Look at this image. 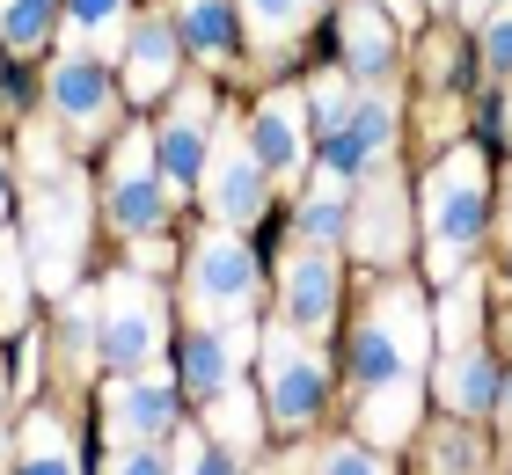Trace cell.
Returning a JSON list of instances; mask_svg holds the SVG:
<instances>
[{
    "label": "cell",
    "mask_w": 512,
    "mask_h": 475,
    "mask_svg": "<svg viewBox=\"0 0 512 475\" xmlns=\"http://www.w3.org/2000/svg\"><path fill=\"white\" fill-rule=\"evenodd\" d=\"M425 344L432 315L417 285H381L374 307L352 329V380H359V432L374 446L410 439L417 424V388H425Z\"/></svg>",
    "instance_id": "6da1fadb"
},
{
    "label": "cell",
    "mask_w": 512,
    "mask_h": 475,
    "mask_svg": "<svg viewBox=\"0 0 512 475\" xmlns=\"http://www.w3.org/2000/svg\"><path fill=\"white\" fill-rule=\"evenodd\" d=\"M483 220H491V176H483V154L454 147L425 176V264H432V278H461V264H469L476 242H483Z\"/></svg>",
    "instance_id": "7a4b0ae2"
},
{
    "label": "cell",
    "mask_w": 512,
    "mask_h": 475,
    "mask_svg": "<svg viewBox=\"0 0 512 475\" xmlns=\"http://www.w3.org/2000/svg\"><path fill=\"white\" fill-rule=\"evenodd\" d=\"M81 242H88V190H81V169L37 176L30 205H22V249H30V264H37V278L52 285V293L74 285Z\"/></svg>",
    "instance_id": "3957f363"
},
{
    "label": "cell",
    "mask_w": 512,
    "mask_h": 475,
    "mask_svg": "<svg viewBox=\"0 0 512 475\" xmlns=\"http://www.w3.org/2000/svg\"><path fill=\"white\" fill-rule=\"evenodd\" d=\"M256 293H264V271H256V256L235 227H213L198 234V249L183 256V300H191V315L205 329L220 322H249L256 315Z\"/></svg>",
    "instance_id": "277c9868"
},
{
    "label": "cell",
    "mask_w": 512,
    "mask_h": 475,
    "mask_svg": "<svg viewBox=\"0 0 512 475\" xmlns=\"http://www.w3.org/2000/svg\"><path fill=\"white\" fill-rule=\"evenodd\" d=\"M96 307H103V359L118 373H147L169 351V307L139 271H118L96 293Z\"/></svg>",
    "instance_id": "5b68a950"
},
{
    "label": "cell",
    "mask_w": 512,
    "mask_h": 475,
    "mask_svg": "<svg viewBox=\"0 0 512 475\" xmlns=\"http://www.w3.org/2000/svg\"><path fill=\"white\" fill-rule=\"evenodd\" d=\"M264 410L300 432L322 410V351L300 329H264Z\"/></svg>",
    "instance_id": "8992f818"
},
{
    "label": "cell",
    "mask_w": 512,
    "mask_h": 475,
    "mask_svg": "<svg viewBox=\"0 0 512 475\" xmlns=\"http://www.w3.org/2000/svg\"><path fill=\"white\" fill-rule=\"evenodd\" d=\"M103 183H110V220H118V234H161L176 190L161 183V161H154V139L147 132H125L118 139Z\"/></svg>",
    "instance_id": "52a82bcc"
},
{
    "label": "cell",
    "mask_w": 512,
    "mask_h": 475,
    "mask_svg": "<svg viewBox=\"0 0 512 475\" xmlns=\"http://www.w3.org/2000/svg\"><path fill=\"white\" fill-rule=\"evenodd\" d=\"M322 147V176H337L344 190H359L374 169H388V154H395V103L374 88V95H359L352 117L330 132V139H315Z\"/></svg>",
    "instance_id": "ba28073f"
},
{
    "label": "cell",
    "mask_w": 512,
    "mask_h": 475,
    "mask_svg": "<svg viewBox=\"0 0 512 475\" xmlns=\"http://www.w3.org/2000/svg\"><path fill=\"white\" fill-rule=\"evenodd\" d=\"M154 161H161V183L176 198H198L205 161H213V95L205 88H176V103L154 132Z\"/></svg>",
    "instance_id": "9c48e42d"
},
{
    "label": "cell",
    "mask_w": 512,
    "mask_h": 475,
    "mask_svg": "<svg viewBox=\"0 0 512 475\" xmlns=\"http://www.w3.org/2000/svg\"><path fill=\"white\" fill-rule=\"evenodd\" d=\"M198 190H205V205H213L220 227H256V220H264L271 169L256 161L249 132H220V147H213V161H205V183Z\"/></svg>",
    "instance_id": "30bf717a"
},
{
    "label": "cell",
    "mask_w": 512,
    "mask_h": 475,
    "mask_svg": "<svg viewBox=\"0 0 512 475\" xmlns=\"http://www.w3.org/2000/svg\"><path fill=\"white\" fill-rule=\"evenodd\" d=\"M44 95H52V117L81 139V147H88V139H103V125H110V74H103V59L66 52L52 66V81H44Z\"/></svg>",
    "instance_id": "8fae6325"
},
{
    "label": "cell",
    "mask_w": 512,
    "mask_h": 475,
    "mask_svg": "<svg viewBox=\"0 0 512 475\" xmlns=\"http://www.w3.org/2000/svg\"><path fill=\"white\" fill-rule=\"evenodd\" d=\"M103 417H110V439L118 446H147V439H161L176 424V388L154 366L147 373H118L110 395H103Z\"/></svg>",
    "instance_id": "7c38bea8"
},
{
    "label": "cell",
    "mask_w": 512,
    "mask_h": 475,
    "mask_svg": "<svg viewBox=\"0 0 512 475\" xmlns=\"http://www.w3.org/2000/svg\"><path fill=\"white\" fill-rule=\"evenodd\" d=\"M242 132H249V147H256V161H264L271 176H300L308 169V103H300L293 88L264 95Z\"/></svg>",
    "instance_id": "4fadbf2b"
},
{
    "label": "cell",
    "mask_w": 512,
    "mask_h": 475,
    "mask_svg": "<svg viewBox=\"0 0 512 475\" xmlns=\"http://www.w3.org/2000/svg\"><path fill=\"white\" fill-rule=\"evenodd\" d=\"M352 249L366 256V264H395L403 256V183H395L388 169H374L359 183V205H352Z\"/></svg>",
    "instance_id": "5bb4252c"
},
{
    "label": "cell",
    "mask_w": 512,
    "mask_h": 475,
    "mask_svg": "<svg viewBox=\"0 0 512 475\" xmlns=\"http://www.w3.org/2000/svg\"><path fill=\"white\" fill-rule=\"evenodd\" d=\"M242 351H256V322H227V329H191V344H183V388L191 395H227L235 388V366H242Z\"/></svg>",
    "instance_id": "9a60e30c"
},
{
    "label": "cell",
    "mask_w": 512,
    "mask_h": 475,
    "mask_svg": "<svg viewBox=\"0 0 512 475\" xmlns=\"http://www.w3.org/2000/svg\"><path fill=\"white\" fill-rule=\"evenodd\" d=\"M498 366H491V351L483 344H454L447 359L432 366V388H439V402H447L454 417H491L498 410Z\"/></svg>",
    "instance_id": "2e32d148"
},
{
    "label": "cell",
    "mask_w": 512,
    "mask_h": 475,
    "mask_svg": "<svg viewBox=\"0 0 512 475\" xmlns=\"http://www.w3.org/2000/svg\"><path fill=\"white\" fill-rule=\"evenodd\" d=\"M337 37H344V74L352 81H381L395 66V22L374 8V0H344Z\"/></svg>",
    "instance_id": "e0dca14e"
},
{
    "label": "cell",
    "mask_w": 512,
    "mask_h": 475,
    "mask_svg": "<svg viewBox=\"0 0 512 475\" xmlns=\"http://www.w3.org/2000/svg\"><path fill=\"white\" fill-rule=\"evenodd\" d=\"M176 44H183L176 22H161V15H147L125 37V88H132V103H154V95L176 81Z\"/></svg>",
    "instance_id": "ac0fdd59"
},
{
    "label": "cell",
    "mask_w": 512,
    "mask_h": 475,
    "mask_svg": "<svg viewBox=\"0 0 512 475\" xmlns=\"http://www.w3.org/2000/svg\"><path fill=\"white\" fill-rule=\"evenodd\" d=\"M286 307H293V322H308V329L330 322V307H337V264L322 256V242L286 256Z\"/></svg>",
    "instance_id": "d6986e66"
},
{
    "label": "cell",
    "mask_w": 512,
    "mask_h": 475,
    "mask_svg": "<svg viewBox=\"0 0 512 475\" xmlns=\"http://www.w3.org/2000/svg\"><path fill=\"white\" fill-rule=\"evenodd\" d=\"M176 37L198 59H227L235 52V0H176Z\"/></svg>",
    "instance_id": "ffe728a7"
},
{
    "label": "cell",
    "mask_w": 512,
    "mask_h": 475,
    "mask_svg": "<svg viewBox=\"0 0 512 475\" xmlns=\"http://www.w3.org/2000/svg\"><path fill=\"white\" fill-rule=\"evenodd\" d=\"M59 15H66V30H74V52H88V59L118 52V37H125V0H59Z\"/></svg>",
    "instance_id": "44dd1931"
},
{
    "label": "cell",
    "mask_w": 512,
    "mask_h": 475,
    "mask_svg": "<svg viewBox=\"0 0 512 475\" xmlns=\"http://www.w3.org/2000/svg\"><path fill=\"white\" fill-rule=\"evenodd\" d=\"M315 8L322 0H242V22H249V37L264 44V52H278V44H293L315 22Z\"/></svg>",
    "instance_id": "7402d4cb"
},
{
    "label": "cell",
    "mask_w": 512,
    "mask_h": 475,
    "mask_svg": "<svg viewBox=\"0 0 512 475\" xmlns=\"http://www.w3.org/2000/svg\"><path fill=\"white\" fill-rule=\"evenodd\" d=\"M15 475H81L74 446H66V432H59L52 417H30V424H22V461H15Z\"/></svg>",
    "instance_id": "603a6c76"
},
{
    "label": "cell",
    "mask_w": 512,
    "mask_h": 475,
    "mask_svg": "<svg viewBox=\"0 0 512 475\" xmlns=\"http://www.w3.org/2000/svg\"><path fill=\"white\" fill-rule=\"evenodd\" d=\"M344 227H352V205H344V183L315 169V190L300 198V234H308V242H337Z\"/></svg>",
    "instance_id": "cb8c5ba5"
},
{
    "label": "cell",
    "mask_w": 512,
    "mask_h": 475,
    "mask_svg": "<svg viewBox=\"0 0 512 475\" xmlns=\"http://www.w3.org/2000/svg\"><path fill=\"white\" fill-rule=\"evenodd\" d=\"M300 103H308V132H315V139H330L344 117H352L359 95H352V74L337 66V74H315L308 88H300Z\"/></svg>",
    "instance_id": "d4e9b609"
},
{
    "label": "cell",
    "mask_w": 512,
    "mask_h": 475,
    "mask_svg": "<svg viewBox=\"0 0 512 475\" xmlns=\"http://www.w3.org/2000/svg\"><path fill=\"white\" fill-rule=\"evenodd\" d=\"M30 315V249L22 234H0V329H22Z\"/></svg>",
    "instance_id": "484cf974"
},
{
    "label": "cell",
    "mask_w": 512,
    "mask_h": 475,
    "mask_svg": "<svg viewBox=\"0 0 512 475\" xmlns=\"http://www.w3.org/2000/svg\"><path fill=\"white\" fill-rule=\"evenodd\" d=\"M59 22V0H0V44L8 52H37Z\"/></svg>",
    "instance_id": "4316f807"
},
{
    "label": "cell",
    "mask_w": 512,
    "mask_h": 475,
    "mask_svg": "<svg viewBox=\"0 0 512 475\" xmlns=\"http://www.w3.org/2000/svg\"><path fill=\"white\" fill-rule=\"evenodd\" d=\"M476 293H483V285H476V278H461L454 293L439 300V315H432V322H439V344H447V351H454V344H476V315H483V300H476Z\"/></svg>",
    "instance_id": "83f0119b"
},
{
    "label": "cell",
    "mask_w": 512,
    "mask_h": 475,
    "mask_svg": "<svg viewBox=\"0 0 512 475\" xmlns=\"http://www.w3.org/2000/svg\"><path fill=\"white\" fill-rule=\"evenodd\" d=\"M220 410H213V439H227L235 454H249L256 446V432H264V417H256V402L242 395V388H227V395H213Z\"/></svg>",
    "instance_id": "f1b7e54d"
},
{
    "label": "cell",
    "mask_w": 512,
    "mask_h": 475,
    "mask_svg": "<svg viewBox=\"0 0 512 475\" xmlns=\"http://www.w3.org/2000/svg\"><path fill=\"white\" fill-rule=\"evenodd\" d=\"M483 74H512V0H498V15H483Z\"/></svg>",
    "instance_id": "f546056e"
},
{
    "label": "cell",
    "mask_w": 512,
    "mask_h": 475,
    "mask_svg": "<svg viewBox=\"0 0 512 475\" xmlns=\"http://www.w3.org/2000/svg\"><path fill=\"white\" fill-rule=\"evenodd\" d=\"M176 475H242V468H235V454H220L213 439L183 432V439H176Z\"/></svg>",
    "instance_id": "4dcf8cb0"
},
{
    "label": "cell",
    "mask_w": 512,
    "mask_h": 475,
    "mask_svg": "<svg viewBox=\"0 0 512 475\" xmlns=\"http://www.w3.org/2000/svg\"><path fill=\"white\" fill-rule=\"evenodd\" d=\"M315 475H388V461L374 446H330V454L315 461Z\"/></svg>",
    "instance_id": "1f68e13d"
},
{
    "label": "cell",
    "mask_w": 512,
    "mask_h": 475,
    "mask_svg": "<svg viewBox=\"0 0 512 475\" xmlns=\"http://www.w3.org/2000/svg\"><path fill=\"white\" fill-rule=\"evenodd\" d=\"M110 475H176V461L161 454V446H118V461H110Z\"/></svg>",
    "instance_id": "d6a6232c"
},
{
    "label": "cell",
    "mask_w": 512,
    "mask_h": 475,
    "mask_svg": "<svg viewBox=\"0 0 512 475\" xmlns=\"http://www.w3.org/2000/svg\"><path fill=\"white\" fill-rule=\"evenodd\" d=\"M132 271H169V242H154V234H132Z\"/></svg>",
    "instance_id": "836d02e7"
},
{
    "label": "cell",
    "mask_w": 512,
    "mask_h": 475,
    "mask_svg": "<svg viewBox=\"0 0 512 475\" xmlns=\"http://www.w3.org/2000/svg\"><path fill=\"white\" fill-rule=\"evenodd\" d=\"M498 417L512 424V380H498Z\"/></svg>",
    "instance_id": "e575fe53"
},
{
    "label": "cell",
    "mask_w": 512,
    "mask_h": 475,
    "mask_svg": "<svg viewBox=\"0 0 512 475\" xmlns=\"http://www.w3.org/2000/svg\"><path fill=\"white\" fill-rule=\"evenodd\" d=\"M461 15H476V22H483V15H491V0H461Z\"/></svg>",
    "instance_id": "d590c367"
},
{
    "label": "cell",
    "mask_w": 512,
    "mask_h": 475,
    "mask_svg": "<svg viewBox=\"0 0 512 475\" xmlns=\"http://www.w3.org/2000/svg\"><path fill=\"white\" fill-rule=\"evenodd\" d=\"M8 190H15V183H8V161H0V212H8Z\"/></svg>",
    "instance_id": "8d00e7d4"
},
{
    "label": "cell",
    "mask_w": 512,
    "mask_h": 475,
    "mask_svg": "<svg viewBox=\"0 0 512 475\" xmlns=\"http://www.w3.org/2000/svg\"><path fill=\"white\" fill-rule=\"evenodd\" d=\"M395 8H403V15H417V8H432V0H395Z\"/></svg>",
    "instance_id": "74e56055"
},
{
    "label": "cell",
    "mask_w": 512,
    "mask_h": 475,
    "mask_svg": "<svg viewBox=\"0 0 512 475\" xmlns=\"http://www.w3.org/2000/svg\"><path fill=\"white\" fill-rule=\"evenodd\" d=\"M505 227H512V183H505Z\"/></svg>",
    "instance_id": "f35d334b"
},
{
    "label": "cell",
    "mask_w": 512,
    "mask_h": 475,
    "mask_svg": "<svg viewBox=\"0 0 512 475\" xmlns=\"http://www.w3.org/2000/svg\"><path fill=\"white\" fill-rule=\"evenodd\" d=\"M505 132H512V103H505Z\"/></svg>",
    "instance_id": "ab89813d"
}]
</instances>
